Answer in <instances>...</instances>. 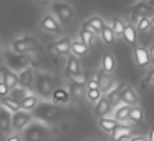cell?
Masks as SVG:
<instances>
[{
    "mask_svg": "<svg viewBox=\"0 0 154 141\" xmlns=\"http://www.w3.org/2000/svg\"><path fill=\"white\" fill-rule=\"evenodd\" d=\"M32 114H33L35 121H40V123H45V124H48V126H51V124L58 123V121L61 120V106L53 105V103H50V101H42V103L32 111Z\"/></svg>",
    "mask_w": 154,
    "mask_h": 141,
    "instance_id": "6da1fadb",
    "label": "cell"
},
{
    "mask_svg": "<svg viewBox=\"0 0 154 141\" xmlns=\"http://www.w3.org/2000/svg\"><path fill=\"white\" fill-rule=\"evenodd\" d=\"M22 138L23 141H51L53 130L48 124L33 120V123L28 124L27 130L22 131Z\"/></svg>",
    "mask_w": 154,
    "mask_h": 141,
    "instance_id": "7a4b0ae2",
    "label": "cell"
},
{
    "mask_svg": "<svg viewBox=\"0 0 154 141\" xmlns=\"http://www.w3.org/2000/svg\"><path fill=\"white\" fill-rule=\"evenodd\" d=\"M35 86H37V93L38 98H43V100H51V95L53 91L58 88L57 80H55L51 75H45V73H35Z\"/></svg>",
    "mask_w": 154,
    "mask_h": 141,
    "instance_id": "3957f363",
    "label": "cell"
},
{
    "mask_svg": "<svg viewBox=\"0 0 154 141\" xmlns=\"http://www.w3.org/2000/svg\"><path fill=\"white\" fill-rule=\"evenodd\" d=\"M30 123H33V114H32L30 111L20 110V111L12 114V131H14L15 134L22 133L23 130H27Z\"/></svg>",
    "mask_w": 154,
    "mask_h": 141,
    "instance_id": "277c9868",
    "label": "cell"
},
{
    "mask_svg": "<svg viewBox=\"0 0 154 141\" xmlns=\"http://www.w3.org/2000/svg\"><path fill=\"white\" fill-rule=\"evenodd\" d=\"M37 45H38V40L35 37H22L18 40L12 42V52L17 55H25L28 52L35 50Z\"/></svg>",
    "mask_w": 154,
    "mask_h": 141,
    "instance_id": "5b68a950",
    "label": "cell"
},
{
    "mask_svg": "<svg viewBox=\"0 0 154 141\" xmlns=\"http://www.w3.org/2000/svg\"><path fill=\"white\" fill-rule=\"evenodd\" d=\"M51 10H53V17L58 22H61V24H68L73 18V8L68 4H65V2H55V4H51Z\"/></svg>",
    "mask_w": 154,
    "mask_h": 141,
    "instance_id": "8992f818",
    "label": "cell"
},
{
    "mask_svg": "<svg viewBox=\"0 0 154 141\" xmlns=\"http://www.w3.org/2000/svg\"><path fill=\"white\" fill-rule=\"evenodd\" d=\"M7 63H8V70H12V71L17 70V73H20L22 70L32 67L30 58H28L27 55H17V53H14V52L7 55Z\"/></svg>",
    "mask_w": 154,
    "mask_h": 141,
    "instance_id": "52a82bcc",
    "label": "cell"
},
{
    "mask_svg": "<svg viewBox=\"0 0 154 141\" xmlns=\"http://www.w3.org/2000/svg\"><path fill=\"white\" fill-rule=\"evenodd\" d=\"M40 28L43 32H47V33H51V35H60L61 33V24L51 14H47V15L42 17Z\"/></svg>",
    "mask_w": 154,
    "mask_h": 141,
    "instance_id": "ba28073f",
    "label": "cell"
},
{
    "mask_svg": "<svg viewBox=\"0 0 154 141\" xmlns=\"http://www.w3.org/2000/svg\"><path fill=\"white\" fill-rule=\"evenodd\" d=\"M71 43H73V40H70L68 37H63V38H60V40H57V42L48 45V50L55 52L57 55H61V57H63V55H68V57H70L71 55Z\"/></svg>",
    "mask_w": 154,
    "mask_h": 141,
    "instance_id": "9c48e42d",
    "label": "cell"
},
{
    "mask_svg": "<svg viewBox=\"0 0 154 141\" xmlns=\"http://www.w3.org/2000/svg\"><path fill=\"white\" fill-rule=\"evenodd\" d=\"M94 78L98 80V85H100V91H101L103 95H108L114 86H116V85H114V81H113V78H111V75L104 73L103 70H98L96 75H94Z\"/></svg>",
    "mask_w": 154,
    "mask_h": 141,
    "instance_id": "30bf717a",
    "label": "cell"
},
{
    "mask_svg": "<svg viewBox=\"0 0 154 141\" xmlns=\"http://www.w3.org/2000/svg\"><path fill=\"white\" fill-rule=\"evenodd\" d=\"M121 103L128 105V106L134 108V106H139V96H137L136 90H134L131 85H126L123 88V93H121Z\"/></svg>",
    "mask_w": 154,
    "mask_h": 141,
    "instance_id": "8fae6325",
    "label": "cell"
},
{
    "mask_svg": "<svg viewBox=\"0 0 154 141\" xmlns=\"http://www.w3.org/2000/svg\"><path fill=\"white\" fill-rule=\"evenodd\" d=\"M65 75H66L70 80L73 78H78L81 77V63L75 55H70L66 60V68H65Z\"/></svg>",
    "mask_w": 154,
    "mask_h": 141,
    "instance_id": "7c38bea8",
    "label": "cell"
},
{
    "mask_svg": "<svg viewBox=\"0 0 154 141\" xmlns=\"http://www.w3.org/2000/svg\"><path fill=\"white\" fill-rule=\"evenodd\" d=\"M0 81H4V85L12 91L18 86V73L8 70V68H4V70H0Z\"/></svg>",
    "mask_w": 154,
    "mask_h": 141,
    "instance_id": "4fadbf2b",
    "label": "cell"
},
{
    "mask_svg": "<svg viewBox=\"0 0 154 141\" xmlns=\"http://www.w3.org/2000/svg\"><path fill=\"white\" fill-rule=\"evenodd\" d=\"M0 134H12V113L0 106Z\"/></svg>",
    "mask_w": 154,
    "mask_h": 141,
    "instance_id": "5bb4252c",
    "label": "cell"
},
{
    "mask_svg": "<svg viewBox=\"0 0 154 141\" xmlns=\"http://www.w3.org/2000/svg\"><path fill=\"white\" fill-rule=\"evenodd\" d=\"M33 81H35V71L32 67L25 68V70H22L20 73H18V86L30 90V88L33 86Z\"/></svg>",
    "mask_w": 154,
    "mask_h": 141,
    "instance_id": "9a60e30c",
    "label": "cell"
},
{
    "mask_svg": "<svg viewBox=\"0 0 154 141\" xmlns=\"http://www.w3.org/2000/svg\"><path fill=\"white\" fill-rule=\"evenodd\" d=\"M94 114H96L98 120H101V118H106L108 114L113 111V106L109 105V101H108L106 95H103V98H101L100 101H98L96 105H94Z\"/></svg>",
    "mask_w": 154,
    "mask_h": 141,
    "instance_id": "2e32d148",
    "label": "cell"
},
{
    "mask_svg": "<svg viewBox=\"0 0 154 141\" xmlns=\"http://www.w3.org/2000/svg\"><path fill=\"white\" fill-rule=\"evenodd\" d=\"M133 55H134V60H136V65H137V67H141V68L149 67L151 57H149V50H147V48L136 47V48L133 50Z\"/></svg>",
    "mask_w": 154,
    "mask_h": 141,
    "instance_id": "e0dca14e",
    "label": "cell"
},
{
    "mask_svg": "<svg viewBox=\"0 0 154 141\" xmlns=\"http://www.w3.org/2000/svg\"><path fill=\"white\" fill-rule=\"evenodd\" d=\"M96 35H98L96 32H94L93 28H91L90 25L85 22V24H83V28L80 30V38H78V40H80L81 43H85L88 48H90L91 43L94 42V38H96Z\"/></svg>",
    "mask_w": 154,
    "mask_h": 141,
    "instance_id": "ac0fdd59",
    "label": "cell"
},
{
    "mask_svg": "<svg viewBox=\"0 0 154 141\" xmlns=\"http://www.w3.org/2000/svg\"><path fill=\"white\" fill-rule=\"evenodd\" d=\"M124 86H126V83H118L116 86H114L113 90L106 95V98H108V101H109V105L113 106V110L121 105V93H123V88Z\"/></svg>",
    "mask_w": 154,
    "mask_h": 141,
    "instance_id": "d6986e66",
    "label": "cell"
},
{
    "mask_svg": "<svg viewBox=\"0 0 154 141\" xmlns=\"http://www.w3.org/2000/svg\"><path fill=\"white\" fill-rule=\"evenodd\" d=\"M123 40L126 42L128 45H131L133 48L137 47V30L136 27H134L133 24H126V27H124V32H123Z\"/></svg>",
    "mask_w": 154,
    "mask_h": 141,
    "instance_id": "ffe728a7",
    "label": "cell"
},
{
    "mask_svg": "<svg viewBox=\"0 0 154 141\" xmlns=\"http://www.w3.org/2000/svg\"><path fill=\"white\" fill-rule=\"evenodd\" d=\"M68 101H70V91H68L66 88L58 86L57 90L53 91V95H51V103L53 105L61 106V105H66Z\"/></svg>",
    "mask_w": 154,
    "mask_h": 141,
    "instance_id": "44dd1931",
    "label": "cell"
},
{
    "mask_svg": "<svg viewBox=\"0 0 154 141\" xmlns=\"http://www.w3.org/2000/svg\"><path fill=\"white\" fill-rule=\"evenodd\" d=\"M113 114H114L113 118L118 123H128V121H129V114H131V106L121 103L119 106H116L113 110Z\"/></svg>",
    "mask_w": 154,
    "mask_h": 141,
    "instance_id": "7402d4cb",
    "label": "cell"
},
{
    "mask_svg": "<svg viewBox=\"0 0 154 141\" xmlns=\"http://www.w3.org/2000/svg\"><path fill=\"white\" fill-rule=\"evenodd\" d=\"M98 126H100L101 130L104 131V133H109V134H113L114 131L118 130V126H119V123H118V121L114 120L113 116H106V118H101V120H98Z\"/></svg>",
    "mask_w": 154,
    "mask_h": 141,
    "instance_id": "603a6c76",
    "label": "cell"
},
{
    "mask_svg": "<svg viewBox=\"0 0 154 141\" xmlns=\"http://www.w3.org/2000/svg\"><path fill=\"white\" fill-rule=\"evenodd\" d=\"M42 101H40V98H38V95H35V93H30L25 100H22L20 101V110H23V111H33L35 108L40 105Z\"/></svg>",
    "mask_w": 154,
    "mask_h": 141,
    "instance_id": "cb8c5ba5",
    "label": "cell"
},
{
    "mask_svg": "<svg viewBox=\"0 0 154 141\" xmlns=\"http://www.w3.org/2000/svg\"><path fill=\"white\" fill-rule=\"evenodd\" d=\"M129 136H131V128L126 126V124H119V126H118V130L111 134L113 141H126Z\"/></svg>",
    "mask_w": 154,
    "mask_h": 141,
    "instance_id": "d4e9b609",
    "label": "cell"
},
{
    "mask_svg": "<svg viewBox=\"0 0 154 141\" xmlns=\"http://www.w3.org/2000/svg\"><path fill=\"white\" fill-rule=\"evenodd\" d=\"M114 67H116V63H114V57L111 53H104L103 58H101V70H103L104 73L109 75L111 71L114 70Z\"/></svg>",
    "mask_w": 154,
    "mask_h": 141,
    "instance_id": "484cf974",
    "label": "cell"
},
{
    "mask_svg": "<svg viewBox=\"0 0 154 141\" xmlns=\"http://www.w3.org/2000/svg\"><path fill=\"white\" fill-rule=\"evenodd\" d=\"M0 106H4L7 111H10L12 114L20 111V103H17L15 100H12L10 96H5V98H0Z\"/></svg>",
    "mask_w": 154,
    "mask_h": 141,
    "instance_id": "4316f807",
    "label": "cell"
},
{
    "mask_svg": "<svg viewBox=\"0 0 154 141\" xmlns=\"http://www.w3.org/2000/svg\"><path fill=\"white\" fill-rule=\"evenodd\" d=\"M86 24L90 25V27L93 28L96 33H100V35H101V32H103V28L108 25L106 22L103 20V18H101V17H96V15H94V17H90V18H88Z\"/></svg>",
    "mask_w": 154,
    "mask_h": 141,
    "instance_id": "83f0119b",
    "label": "cell"
},
{
    "mask_svg": "<svg viewBox=\"0 0 154 141\" xmlns=\"http://www.w3.org/2000/svg\"><path fill=\"white\" fill-rule=\"evenodd\" d=\"M88 50L90 48L86 47L85 43H81L80 40H73V43H71V55H75V57H85V55L88 53Z\"/></svg>",
    "mask_w": 154,
    "mask_h": 141,
    "instance_id": "f1b7e54d",
    "label": "cell"
},
{
    "mask_svg": "<svg viewBox=\"0 0 154 141\" xmlns=\"http://www.w3.org/2000/svg\"><path fill=\"white\" fill-rule=\"evenodd\" d=\"M28 95H30V90H27V88H22V86H17L15 90L10 91V95H8V96H10L12 100H15L17 103H20V101L25 100Z\"/></svg>",
    "mask_w": 154,
    "mask_h": 141,
    "instance_id": "f546056e",
    "label": "cell"
},
{
    "mask_svg": "<svg viewBox=\"0 0 154 141\" xmlns=\"http://www.w3.org/2000/svg\"><path fill=\"white\" fill-rule=\"evenodd\" d=\"M146 116H144V110L141 106H134L131 108V114H129V121L131 123H144Z\"/></svg>",
    "mask_w": 154,
    "mask_h": 141,
    "instance_id": "4dcf8cb0",
    "label": "cell"
},
{
    "mask_svg": "<svg viewBox=\"0 0 154 141\" xmlns=\"http://www.w3.org/2000/svg\"><path fill=\"white\" fill-rule=\"evenodd\" d=\"M124 27H126V22H123L119 17H114L113 18V22H111V28H113V32H114L116 37H123Z\"/></svg>",
    "mask_w": 154,
    "mask_h": 141,
    "instance_id": "1f68e13d",
    "label": "cell"
},
{
    "mask_svg": "<svg viewBox=\"0 0 154 141\" xmlns=\"http://www.w3.org/2000/svg\"><path fill=\"white\" fill-rule=\"evenodd\" d=\"M114 38H116V35H114L111 25H106V27L103 28V32H101V40H103L106 45H111L114 42Z\"/></svg>",
    "mask_w": 154,
    "mask_h": 141,
    "instance_id": "d6a6232c",
    "label": "cell"
},
{
    "mask_svg": "<svg viewBox=\"0 0 154 141\" xmlns=\"http://www.w3.org/2000/svg\"><path fill=\"white\" fill-rule=\"evenodd\" d=\"M101 98H103V93H101L100 90H86V100L88 101H91V103L96 105Z\"/></svg>",
    "mask_w": 154,
    "mask_h": 141,
    "instance_id": "836d02e7",
    "label": "cell"
},
{
    "mask_svg": "<svg viewBox=\"0 0 154 141\" xmlns=\"http://www.w3.org/2000/svg\"><path fill=\"white\" fill-rule=\"evenodd\" d=\"M149 28H151V18H143V20L136 25L137 32H146V30H149Z\"/></svg>",
    "mask_w": 154,
    "mask_h": 141,
    "instance_id": "e575fe53",
    "label": "cell"
},
{
    "mask_svg": "<svg viewBox=\"0 0 154 141\" xmlns=\"http://www.w3.org/2000/svg\"><path fill=\"white\" fill-rule=\"evenodd\" d=\"M86 90H100V85H98V80L96 78H90L86 80Z\"/></svg>",
    "mask_w": 154,
    "mask_h": 141,
    "instance_id": "d590c367",
    "label": "cell"
},
{
    "mask_svg": "<svg viewBox=\"0 0 154 141\" xmlns=\"http://www.w3.org/2000/svg\"><path fill=\"white\" fill-rule=\"evenodd\" d=\"M8 95H10V90L4 85V81H0V98H5Z\"/></svg>",
    "mask_w": 154,
    "mask_h": 141,
    "instance_id": "8d00e7d4",
    "label": "cell"
},
{
    "mask_svg": "<svg viewBox=\"0 0 154 141\" xmlns=\"http://www.w3.org/2000/svg\"><path fill=\"white\" fill-rule=\"evenodd\" d=\"M141 86H143V88H154V81L151 80L149 77H146L143 81H141Z\"/></svg>",
    "mask_w": 154,
    "mask_h": 141,
    "instance_id": "74e56055",
    "label": "cell"
},
{
    "mask_svg": "<svg viewBox=\"0 0 154 141\" xmlns=\"http://www.w3.org/2000/svg\"><path fill=\"white\" fill-rule=\"evenodd\" d=\"M5 141H23V138L20 136V134H10V136H7L5 138Z\"/></svg>",
    "mask_w": 154,
    "mask_h": 141,
    "instance_id": "f35d334b",
    "label": "cell"
},
{
    "mask_svg": "<svg viewBox=\"0 0 154 141\" xmlns=\"http://www.w3.org/2000/svg\"><path fill=\"white\" fill-rule=\"evenodd\" d=\"M126 141H149L146 136H133V138H129V139H126Z\"/></svg>",
    "mask_w": 154,
    "mask_h": 141,
    "instance_id": "ab89813d",
    "label": "cell"
},
{
    "mask_svg": "<svg viewBox=\"0 0 154 141\" xmlns=\"http://www.w3.org/2000/svg\"><path fill=\"white\" fill-rule=\"evenodd\" d=\"M149 57H151V61H154V45L149 47Z\"/></svg>",
    "mask_w": 154,
    "mask_h": 141,
    "instance_id": "60d3db41",
    "label": "cell"
},
{
    "mask_svg": "<svg viewBox=\"0 0 154 141\" xmlns=\"http://www.w3.org/2000/svg\"><path fill=\"white\" fill-rule=\"evenodd\" d=\"M147 139H149V141H154V128H151L149 134H147Z\"/></svg>",
    "mask_w": 154,
    "mask_h": 141,
    "instance_id": "b9f144b4",
    "label": "cell"
},
{
    "mask_svg": "<svg viewBox=\"0 0 154 141\" xmlns=\"http://www.w3.org/2000/svg\"><path fill=\"white\" fill-rule=\"evenodd\" d=\"M147 77H149L151 80L154 81V68H152V70H149V73H147Z\"/></svg>",
    "mask_w": 154,
    "mask_h": 141,
    "instance_id": "7bdbcfd3",
    "label": "cell"
},
{
    "mask_svg": "<svg viewBox=\"0 0 154 141\" xmlns=\"http://www.w3.org/2000/svg\"><path fill=\"white\" fill-rule=\"evenodd\" d=\"M151 28H152V30H154V15H152V17H151Z\"/></svg>",
    "mask_w": 154,
    "mask_h": 141,
    "instance_id": "ee69618b",
    "label": "cell"
},
{
    "mask_svg": "<svg viewBox=\"0 0 154 141\" xmlns=\"http://www.w3.org/2000/svg\"><path fill=\"white\" fill-rule=\"evenodd\" d=\"M149 5H151V7H154V2H149Z\"/></svg>",
    "mask_w": 154,
    "mask_h": 141,
    "instance_id": "f6af8a7d",
    "label": "cell"
},
{
    "mask_svg": "<svg viewBox=\"0 0 154 141\" xmlns=\"http://www.w3.org/2000/svg\"><path fill=\"white\" fill-rule=\"evenodd\" d=\"M91 141H96V139H91Z\"/></svg>",
    "mask_w": 154,
    "mask_h": 141,
    "instance_id": "bcb514c9",
    "label": "cell"
}]
</instances>
